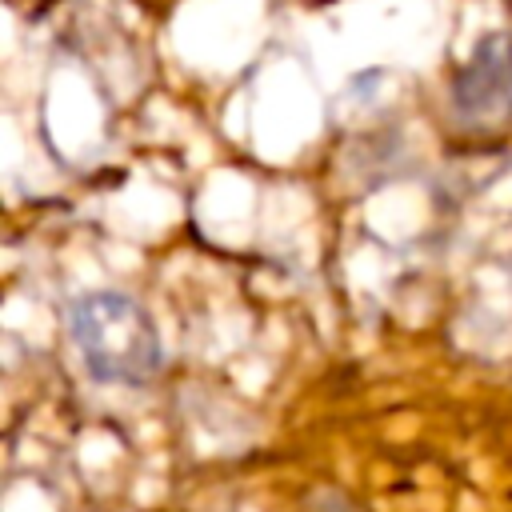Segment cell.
<instances>
[{
    "instance_id": "obj_1",
    "label": "cell",
    "mask_w": 512,
    "mask_h": 512,
    "mask_svg": "<svg viewBox=\"0 0 512 512\" xmlns=\"http://www.w3.org/2000/svg\"><path fill=\"white\" fill-rule=\"evenodd\" d=\"M68 324L88 376L100 384H144L164 364V340L152 316L124 292L80 296Z\"/></svg>"
},
{
    "instance_id": "obj_2",
    "label": "cell",
    "mask_w": 512,
    "mask_h": 512,
    "mask_svg": "<svg viewBox=\"0 0 512 512\" xmlns=\"http://www.w3.org/2000/svg\"><path fill=\"white\" fill-rule=\"evenodd\" d=\"M452 108L464 124H504L512 116V36L488 32L452 80Z\"/></svg>"
}]
</instances>
